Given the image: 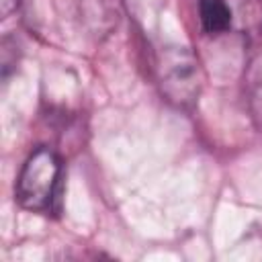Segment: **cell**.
Returning <instances> with one entry per match:
<instances>
[{
	"instance_id": "cell-1",
	"label": "cell",
	"mask_w": 262,
	"mask_h": 262,
	"mask_svg": "<svg viewBox=\"0 0 262 262\" xmlns=\"http://www.w3.org/2000/svg\"><path fill=\"white\" fill-rule=\"evenodd\" d=\"M61 160L49 147H37L25 162L16 178V201L23 209L49 213L59 196Z\"/></svg>"
},
{
	"instance_id": "cell-2",
	"label": "cell",
	"mask_w": 262,
	"mask_h": 262,
	"mask_svg": "<svg viewBox=\"0 0 262 262\" xmlns=\"http://www.w3.org/2000/svg\"><path fill=\"white\" fill-rule=\"evenodd\" d=\"M158 80L164 96L180 108H188L201 94V66L186 47H168L158 61Z\"/></svg>"
},
{
	"instance_id": "cell-3",
	"label": "cell",
	"mask_w": 262,
	"mask_h": 262,
	"mask_svg": "<svg viewBox=\"0 0 262 262\" xmlns=\"http://www.w3.org/2000/svg\"><path fill=\"white\" fill-rule=\"evenodd\" d=\"M199 18L209 35H219L231 25V8L225 0H199Z\"/></svg>"
},
{
	"instance_id": "cell-4",
	"label": "cell",
	"mask_w": 262,
	"mask_h": 262,
	"mask_svg": "<svg viewBox=\"0 0 262 262\" xmlns=\"http://www.w3.org/2000/svg\"><path fill=\"white\" fill-rule=\"evenodd\" d=\"M18 6V0H0V12H2V18H6L12 10H16Z\"/></svg>"
}]
</instances>
